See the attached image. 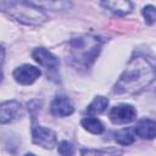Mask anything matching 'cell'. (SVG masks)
I'll use <instances>...</instances> for the list:
<instances>
[{
	"mask_svg": "<svg viewBox=\"0 0 156 156\" xmlns=\"http://www.w3.org/2000/svg\"><path fill=\"white\" fill-rule=\"evenodd\" d=\"M155 79V65L145 56L136 55L127 65L115 84L116 94H139Z\"/></svg>",
	"mask_w": 156,
	"mask_h": 156,
	"instance_id": "cell-1",
	"label": "cell"
},
{
	"mask_svg": "<svg viewBox=\"0 0 156 156\" xmlns=\"http://www.w3.org/2000/svg\"><path fill=\"white\" fill-rule=\"evenodd\" d=\"M102 40L95 35H80L69 41V60L77 68H89L98 57Z\"/></svg>",
	"mask_w": 156,
	"mask_h": 156,
	"instance_id": "cell-2",
	"label": "cell"
},
{
	"mask_svg": "<svg viewBox=\"0 0 156 156\" xmlns=\"http://www.w3.org/2000/svg\"><path fill=\"white\" fill-rule=\"evenodd\" d=\"M0 10L7 12L12 18L26 24L39 26L46 21V15L32 2L0 1Z\"/></svg>",
	"mask_w": 156,
	"mask_h": 156,
	"instance_id": "cell-3",
	"label": "cell"
},
{
	"mask_svg": "<svg viewBox=\"0 0 156 156\" xmlns=\"http://www.w3.org/2000/svg\"><path fill=\"white\" fill-rule=\"evenodd\" d=\"M32 140L34 144L45 149H52L57 143L56 133L52 129L41 127L35 123H33L32 127Z\"/></svg>",
	"mask_w": 156,
	"mask_h": 156,
	"instance_id": "cell-4",
	"label": "cell"
},
{
	"mask_svg": "<svg viewBox=\"0 0 156 156\" xmlns=\"http://www.w3.org/2000/svg\"><path fill=\"white\" fill-rule=\"evenodd\" d=\"M136 117L135 108L129 104H119L111 108L110 119L115 124H124L134 121Z\"/></svg>",
	"mask_w": 156,
	"mask_h": 156,
	"instance_id": "cell-5",
	"label": "cell"
},
{
	"mask_svg": "<svg viewBox=\"0 0 156 156\" xmlns=\"http://www.w3.org/2000/svg\"><path fill=\"white\" fill-rule=\"evenodd\" d=\"M40 74H41V71L38 67L28 63L17 67L12 73L15 80L22 85H29L34 83L40 77Z\"/></svg>",
	"mask_w": 156,
	"mask_h": 156,
	"instance_id": "cell-6",
	"label": "cell"
},
{
	"mask_svg": "<svg viewBox=\"0 0 156 156\" xmlns=\"http://www.w3.org/2000/svg\"><path fill=\"white\" fill-rule=\"evenodd\" d=\"M32 57L43 67H45L48 69V72L50 71L51 73H55L60 66V61L58 58L51 54L49 50L44 49V48H38L32 52Z\"/></svg>",
	"mask_w": 156,
	"mask_h": 156,
	"instance_id": "cell-7",
	"label": "cell"
},
{
	"mask_svg": "<svg viewBox=\"0 0 156 156\" xmlns=\"http://www.w3.org/2000/svg\"><path fill=\"white\" fill-rule=\"evenodd\" d=\"M23 113L22 106L16 100H9L0 104V123L6 124L10 123L18 117H21Z\"/></svg>",
	"mask_w": 156,
	"mask_h": 156,
	"instance_id": "cell-8",
	"label": "cell"
},
{
	"mask_svg": "<svg viewBox=\"0 0 156 156\" xmlns=\"http://www.w3.org/2000/svg\"><path fill=\"white\" fill-rule=\"evenodd\" d=\"M74 111L72 101L65 95H57L50 105V112L56 117H67L71 116Z\"/></svg>",
	"mask_w": 156,
	"mask_h": 156,
	"instance_id": "cell-9",
	"label": "cell"
},
{
	"mask_svg": "<svg viewBox=\"0 0 156 156\" xmlns=\"http://www.w3.org/2000/svg\"><path fill=\"white\" fill-rule=\"evenodd\" d=\"M134 132L141 139H154L156 135V123L154 119L150 118H144L136 123L134 127Z\"/></svg>",
	"mask_w": 156,
	"mask_h": 156,
	"instance_id": "cell-10",
	"label": "cell"
},
{
	"mask_svg": "<svg viewBox=\"0 0 156 156\" xmlns=\"http://www.w3.org/2000/svg\"><path fill=\"white\" fill-rule=\"evenodd\" d=\"M101 5L104 7H106L107 10H110L111 12H113L115 15H118V16H123V15H127L132 11V2L129 1H121V0H117V1H104L101 2Z\"/></svg>",
	"mask_w": 156,
	"mask_h": 156,
	"instance_id": "cell-11",
	"label": "cell"
},
{
	"mask_svg": "<svg viewBox=\"0 0 156 156\" xmlns=\"http://www.w3.org/2000/svg\"><path fill=\"white\" fill-rule=\"evenodd\" d=\"M107 106H108V99L107 98H105V96H96L91 101V104L87 107V113L90 117L100 115V113H102L106 110Z\"/></svg>",
	"mask_w": 156,
	"mask_h": 156,
	"instance_id": "cell-12",
	"label": "cell"
},
{
	"mask_svg": "<svg viewBox=\"0 0 156 156\" xmlns=\"http://www.w3.org/2000/svg\"><path fill=\"white\" fill-rule=\"evenodd\" d=\"M80 123L85 130H88L93 134H101L105 129L101 121H99L98 118H94V117H85L82 119Z\"/></svg>",
	"mask_w": 156,
	"mask_h": 156,
	"instance_id": "cell-13",
	"label": "cell"
},
{
	"mask_svg": "<svg viewBox=\"0 0 156 156\" xmlns=\"http://www.w3.org/2000/svg\"><path fill=\"white\" fill-rule=\"evenodd\" d=\"M80 156H122V151L117 149H106V150L82 149Z\"/></svg>",
	"mask_w": 156,
	"mask_h": 156,
	"instance_id": "cell-14",
	"label": "cell"
},
{
	"mask_svg": "<svg viewBox=\"0 0 156 156\" xmlns=\"http://www.w3.org/2000/svg\"><path fill=\"white\" fill-rule=\"evenodd\" d=\"M115 140L119 145H130L134 143L135 136L133 135L129 128H123L115 133Z\"/></svg>",
	"mask_w": 156,
	"mask_h": 156,
	"instance_id": "cell-15",
	"label": "cell"
},
{
	"mask_svg": "<svg viewBox=\"0 0 156 156\" xmlns=\"http://www.w3.org/2000/svg\"><path fill=\"white\" fill-rule=\"evenodd\" d=\"M57 150L61 156H73L74 155V146L66 140H63L58 144Z\"/></svg>",
	"mask_w": 156,
	"mask_h": 156,
	"instance_id": "cell-16",
	"label": "cell"
},
{
	"mask_svg": "<svg viewBox=\"0 0 156 156\" xmlns=\"http://www.w3.org/2000/svg\"><path fill=\"white\" fill-rule=\"evenodd\" d=\"M143 15H144V18L146 21L147 24H152L155 22V18H156V11H155V7L152 5H147L144 7L143 10Z\"/></svg>",
	"mask_w": 156,
	"mask_h": 156,
	"instance_id": "cell-17",
	"label": "cell"
},
{
	"mask_svg": "<svg viewBox=\"0 0 156 156\" xmlns=\"http://www.w3.org/2000/svg\"><path fill=\"white\" fill-rule=\"evenodd\" d=\"M27 106H28V111H29L30 115H32V118L34 119V118H35V113L40 110V102H39L38 100H33V101L28 102Z\"/></svg>",
	"mask_w": 156,
	"mask_h": 156,
	"instance_id": "cell-18",
	"label": "cell"
},
{
	"mask_svg": "<svg viewBox=\"0 0 156 156\" xmlns=\"http://www.w3.org/2000/svg\"><path fill=\"white\" fill-rule=\"evenodd\" d=\"M4 58H5V50H4L2 46H0V68L4 63Z\"/></svg>",
	"mask_w": 156,
	"mask_h": 156,
	"instance_id": "cell-19",
	"label": "cell"
},
{
	"mask_svg": "<svg viewBox=\"0 0 156 156\" xmlns=\"http://www.w3.org/2000/svg\"><path fill=\"white\" fill-rule=\"evenodd\" d=\"M24 156H35V155H34V154H26Z\"/></svg>",
	"mask_w": 156,
	"mask_h": 156,
	"instance_id": "cell-20",
	"label": "cell"
}]
</instances>
